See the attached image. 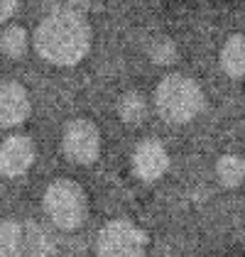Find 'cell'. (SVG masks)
<instances>
[{"mask_svg": "<svg viewBox=\"0 0 245 257\" xmlns=\"http://www.w3.org/2000/svg\"><path fill=\"white\" fill-rule=\"evenodd\" d=\"M44 211L61 230H76L88 213L83 189L71 179H57L44 191Z\"/></svg>", "mask_w": 245, "mask_h": 257, "instance_id": "3957f363", "label": "cell"}, {"mask_svg": "<svg viewBox=\"0 0 245 257\" xmlns=\"http://www.w3.org/2000/svg\"><path fill=\"white\" fill-rule=\"evenodd\" d=\"M221 69L230 79H243L245 74V40L240 32L230 35L221 49Z\"/></svg>", "mask_w": 245, "mask_h": 257, "instance_id": "9c48e42d", "label": "cell"}, {"mask_svg": "<svg viewBox=\"0 0 245 257\" xmlns=\"http://www.w3.org/2000/svg\"><path fill=\"white\" fill-rule=\"evenodd\" d=\"M216 177L225 189H238L245 177V164L238 155H223L216 162Z\"/></svg>", "mask_w": 245, "mask_h": 257, "instance_id": "30bf717a", "label": "cell"}, {"mask_svg": "<svg viewBox=\"0 0 245 257\" xmlns=\"http://www.w3.org/2000/svg\"><path fill=\"white\" fill-rule=\"evenodd\" d=\"M147 247V235L130 220H110L105 223L96 240L98 257H143Z\"/></svg>", "mask_w": 245, "mask_h": 257, "instance_id": "277c9868", "label": "cell"}, {"mask_svg": "<svg viewBox=\"0 0 245 257\" xmlns=\"http://www.w3.org/2000/svg\"><path fill=\"white\" fill-rule=\"evenodd\" d=\"M35 49L54 66H76L91 49V25L71 10L47 15L35 30Z\"/></svg>", "mask_w": 245, "mask_h": 257, "instance_id": "6da1fadb", "label": "cell"}, {"mask_svg": "<svg viewBox=\"0 0 245 257\" xmlns=\"http://www.w3.org/2000/svg\"><path fill=\"white\" fill-rule=\"evenodd\" d=\"M118 113H120V120L130 122V125H138L147 115V103L138 91H128L118 103Z\"/></svg>", "mask_w": 245, "mask_h": 257, "instance_id": "7c38bea8", "label": "cell"}, {"mask_svg": "<svg viewBox=\"0 0 245 257\" xmlns=\"http://www.w3.org/2000/svg\"><path fill=\"white\" fill-rule=\"evenodd\" d=\"M0 257H22V225L18 220H0Z\"/></svg>", "mask_w": 245, "mask_h": 257, "instance_id": "8fae6325", "label": "cell"}, {"mask_svg": "<svg viewBox=\"0 0 245 257\" xmlns=\"http://www.w3.org/2000/svg\"><path fill=\"white\" fill-rule=\"evenodd\" d=\"M61 150L66 159L74 164H93L101 155V133L98 127L86 118H76L66 122L64 138H61Z\"/></svg>", "mask_w": 245, "mask_h": 257, "instance_id": "5b68a950", "label": "cell"}, {"mask_svg": "<svg viewBox=\"0 0 245 257\" xmlns=\"http://www.w3.org/2000/svg\"><path fill=\"white\" fill-rule=\"evenodd\" d=\"M150 57H152L155 64L167 66V64H172V61L177 59V47H174L169 40H157L152 47H150Z\"/></svg>", "mask_w": 245, "mask_h": 257, "instance_id": "5bb4252c", "label": "cell"}, {"mask_svg": "<svg viewBox=\"0 0 245 257\" xmlns=\"http://www.w3.org/2000/svg\"><path fill=\"white\" fill-rule=\"evenodd\" d=\"M32 103L25 91V86L18 81L0 83V125L3 127H18L30 118Z\"/></svg>", "mask_w": 245, "mask_h": 257, "instance_id": "52a82bcc", "label": "cell"}, {"mask_svg": "<svg viewBox=\"0 0 245 257\" xmlns=\"http://www.w3.org/2000/svg\"><path fill=\"white\" fill-rule=\"evenodd\" d=\"M35 162V142L27 135H10L0 145V174L8 179L22 177Z\"/></svg>", "mask_w": 245, "mask_h": 257, "instance_id": "8992f818", "label": "cell"}, {"mask_svg": "<svg viewBox=\"0 0 245 257\" xmlns=\"http://www.w3.org/2000/svg\"><path fill=\"white\" fill-rule=\"evenodd\" d=\"M0 49H3L5 57L20 59L22 54H25V49H27V32H25L22 27H18V25L8 27V30L0 35Z\"/></svg>", "mask_w": 245, "mask_h": 257, "instance_id": "4fadbf2b", "label": "cell"}, {"mask_svg": "<svg viewBox=\"0 0 245 257\" xmlns=\"http://www.w3.org/2000/svg\"><path fill=\"white\" fill-rule=\"evenodd\" d=\"M18 3H20V0H0V22L13 18V13L18 10Z\"/></svg>", "mask_w": 245, "mask_h": 257, "instance_id": "9a60e30c", "label": "cell"}, {"mask_svg": "<svg viewBox=\"0 0 245 257\" xmlns=\"http://www.w3.org/2000/svg\"><path fill=\"white\" fill-rule=\"evenodd\" d=\"M204 91L201 86L189 76L182 74H169L157 83L155 91V108L160 118L172 125L191 122L204 110Z\"/></svg>", "mask_w": 245, "mask_h": 257, "instance_id": "7a4b0ae2", "label": "cell"}, {"mask_svg": "<svg viewBox=\"0 0 245 257\" xmlns=\"http://www.w3.org/2000/svg\"><path fill=\"white\" fill-rule=\"evenodd\" d=\"M133 169L143 181H157L169 169V155L160 140H145L133 152Z\"/></svg>", "mask_w": 245, "mask_h": 257, "instance_id": "ba28073f", "label": "cell"}]
</instances>
